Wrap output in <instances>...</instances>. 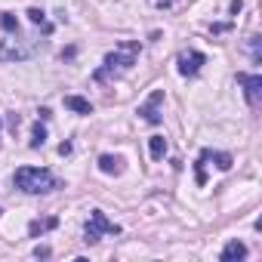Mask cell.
<instances>
[{
    "mask_svg": "<svg viewBox=\"0 0 262 262\" xmlns=\"http://www.w3.org/2000/svg\"><path fill=\"white\" fill-rule=\"evenodd\" d=\"M237 83L244 86L247 102L256 108V105H259V96H262V77H259V74H244V71H241V74H237Z\"/></svg>",
    "mask_w": 262,
    "mask_h": 262,
    "instance_id": "cell-6",
    "label": "cell"
},
{
    "mask_svg": "<svg viewBox=\"0 0 262 262\" xmlns=\"http://www.w3.org/2000/svg\"><path fill=\"white\" fill-rule=\"evenodd\" d=\"M219 259H222V262H234V259H237V262H241V259H247V247H244V244H241V241H228V244H225V250H222V256H219Z\"/></svg>",
    "mask_w": 262,
    "mask_h": 262,
    "instance_id": "cell-9",
    "label": "cell"
},
{
    "mask_svg": "<svg viewBox=\"0 0 262 262\" xmlns=\"http://www.w3.org/2000/svg\"><path fill=\"white\" fill-rule=\"evenodd\" d=\"M13 182L25 194H50V191L59 188V179L50 170H43V167H19L16 176H13Z\"/></svg>",
    "mask_w": 262,
    "mask_h": 262,
    "instance_id": "cell-2",
    "label": "cell"
},
{
    "mask_svg": "<svg viewBox=\"0 0 262 262\" xmlns=\"http://www.w3.org/2000/svg\"><path fill=\"white\" fill-rule=\"evenodd\" d=\"M148 148H151V158L161 161V158L167 155V139H164V136H151V139H148Z\"/></svg>",
    "mask_w": 262,
    "mask_h": 262,
    "instance_id": "cell-13",
    "label": "cell"
},
{
    "mask_svg": "<svg viewBox=\"0 0 262 262\" xmlns=\"http://www.w3.org/2000/svg\"><path fill=\"white\" fill-rule=\"evenodd\" d=\"M0 25H4V31H10V34H13V31L19 34V19H16L13 13H0Z\"/></svg>",
    "mask_w": 262,
    "mask_h": 262,
    "instance_id": "cell-15",
    "label": "cell"
},
{
    "mask_svg": "<svg viewBox=\"0 0 262 262\" xmlns=\"http://www.w3.org/2000/svg\"><path fill=\"white\" fill-rule=\"evenodd\" d=\"M34 256H37V259H47V256H50V247H37Z\"/></svg>",
    "mask_w": 262,
    "mask_h": 262,
    "instance_id": "cell-20",
    "label": "cell"
},
{
    "mask_svg": "<svg viewBox=\"0 0 262 262\" xmlns=\"http://www.w3.org/2000/svg\"><path fill=\"white\" fill-rule=\"evenodd\" d=\"M28 19H31L34 25H43V31H47V34L53 31V28L47 25V16H43V10H37V7H31V10H28Z\"/></svg>",
    "mask_w": 262,
    "mask_h": 262,
    "instance_id": "cell-16",
    "label": "cell"
},
{
    "mask_svg": "<svg viewBox=\"0 0 262 262\" xmlns=\"http://www.w3.org/2000/svg\"><path fill=\"white\" fill-rule=\"evenodd\" d=\"M250 50H253V62H262V53H259V37H256V34L250 37Z\"/></svg>",
    "mask_w": 262,
    "mask_h": 262,
    "instance_id": "cell-18",
    "label": "cell"
},
{
    "mask_svg": "<svg viewBox=\"0 0 262 262\" xmlns=\"http://www.w3.org/2000/svg\"><path fill=\"white\" fill-rule=\"evenodd\" d=\"M0 126H4V120H0Z\"/></svg>",
    "mask_w": 262,
    "mask_h": 262,
    "instance_id": "cell-23",
    "label": "cell"
},
{
    "mask_svg": "<svg viewBox=\"0 0 262 262\" xmlns=\"http://www.w3.org/2000/svg\"><path fill=\"white\" fill-rule=\"evenodd\" d=\"M139 50H142V43H139V40H123V43H120L114 53H108V56H105V62H102V68H96L93 80L105 83L108 77H117L120 71L133 68V65H136V56H139Z\"/></svg>",
    "mask_w": 262,
    "mask_h": 262,
    "instance_id": "cell-1",
    "label": "cell"
},
{
    "mask_svg": "<svg viewBox=\"0 0 262 262\" xmlns=\"http://www.w3.org/2000/svg\"><path fill=\"white\" fill-rule=\"evenodd\" d=\"M161 102H164V90H155V93L148 96V102H145V105L139 108V114H142V117H145L148 123H155V126H158V123L164 120V117H161V111H158V105H161Z\"/></svg>",
    "mask_w": 262,
    "mask_h": 262,
    "instance_id": "cell-7",
    "label": "cell"
},
{
    "mask_svg": "<svg viewBox=\"0 0 262 262\" xmlns=\"http://www.w3.org/2000/svg\"><path fill=\"white\" fill-rule=\"evenodd\" d=\"M43 142H47V126L37 120V123H34V133H31V142H28V145H31V148H40Z\"/></svg>",
    "mask_w": 262,
    "mask_h": 262,
    "instance_id": "cell-14",
    "label": "cell"
},
{
    "mask_svg": "<svg viewBox=\"0 0 262 262\" xmlns=\"http://www.w3.org/2000/svg\"><path fill=\"white\" fill-rule=\"evenodd\" d=\"M210 31H213V34H225V31H228V25H213Z\"/></svg>",
    "mask_w": 262,
    "mask_h": 262,
    "instance_id": "cell-22",
    "label": "cell"
},
{
    "mask_svg": "<svg viewBox=\"0 0 262 262\" xmlns=\"http://www.w3.org/2000/svg\"><path fill=\"white\" fill-rule=\"evenodd\" d=\"M65 108H71L77 114H93V105L86 99H80V96H65Z\"/></svg>",
    "mask_w": 262,
    "mask_h": 262,
    "instance_id": "cell-12",
    "label": "cell"
},
{
    "mask_svg": "<svg viewBox=\"0 0 262 262\" xmlns=\"http://www.w3.org/2000/svg\"><path fill=\"white\" fill-rule=\"evenodd\" d=\"M59 225V219L56 216H50V219H34L31 225H28V234L31 237H37V234H43V231H50V228H56Z\"/></svg>",
    "mask_w": 262,
    "mask_h": 262,
    "instance_id": "cell-11",
    "label": "cell"
},
{
    "mask_svg": "<svg viewBox=\"0 0 262 262\" xmlns=\"http://www.w3.org/2000/svg\"><path fill=\"white\" fill-rule=\"evenodd\" d=\"M99 170L108 173V176H120L123 173V158L120 155H102L99 158Z\"/></svg>",
    "mask_w": 262,
    "mask_h": 262,
    "instance_id": "cell-8",
    "label": "cell"
},
{
    "mask_svg": "<svg viewBox=\"0 0 262 262\" xmlns=\"http://www.w3.org/2000/svg\"><path fill=\"white\" fill-rule=\"evenodd\" d=\"M228 10H231V16H237V13L244 10V0H231V7H228Z\"/></svg>",
    "mask_w": 262,
    "mask_h": 262,
    "instance_id": "cell-19",
    "label": "cell"
},
{
    "mask_svg": "<svg viewBox=\"0 0 262 262\" xmlns=\"http://www.w3.org/2000/svg\"><path fill=\"white\" fill-rule=\"evenodd\" d=\"M194 176H198V185H207V173H204V158H198V164H194Z\"/></svg>",
    "mask_w": 262,
    "mask_h": 262,
    "instance_id": "cell-17",
    "label": "cell"
},
{
    "mask_svg": "<svg viewBox=\"0 0 262 262\" xmlns=\"http://www.w3.org/2000/svg\"><path fill=\"white\" fill-rule=\"evenodd\" d=\"M201 158L204 161H213L219 170H231V155H225V151H210L207 148V151H201Z\"/></svg>",
    "mask_w": 262,
    "mask_h": 262,
    "instance_id": "cell-10",
    "label": "cell"
},
{
    "mask_svg": "<svg viewBox=\"0 0 262 262\" xmlns=\"http://www.w3.org/2000/svg\"><path fill=\"white\" fill-rule=\"evenodd\" d=\"M34 50H37V40H31V43L4 40V43H0V62H25V59L34 56Z\"/></svg>",
    "mask_w": 262,
    "mask_h": 262,
    "instance_id": "cell-4",
    "label": "cell"
},
{
    "mask_svg": "<svg viewBox=\"0 0 262 262\" xmlns=\"http://www.w3.org/2000/svg\"><path fill=\"white\" fill-rule=\"evenodd\" d=\"M59 155H62V158L71 155V142H62V145H59Z\"/></svg>",
    "mask_w": 262,
    "mask_h": 262,
    "instance_id": "cell-21",
    "label": "cell"
},
{
    "mask_svg": "<svg viewBox=\"0 0 262 262\" xmlns=\"http://www.w3.org/2000/svg\"><path fill=\"white\" fill-rule=\"evenodd\" d=\"M102 234H120V225L111 222L102 210H93L90 219H86V228H83V241H86V244H96Z\"/></svg>",
    "mask_w": 262,
    "mask_h": 262,
    "instance_id": "cell-3",
    "label": "cell"
},
{
    "mask_svg": "<svg viewBox=\"0 0 262 262\" xmlns=\"http://www.w3.org/2000/svg\"><path fill=\"white\" fill-rule=\"evenodd\" d=\"M204 62H207V56H204V53L188 50V53H182V56H179V62H176V65H179V74H182V77H194V74L201 71V65H204Z\"/></svg>",
    "mask_w": 262,
    "mask_h": 262,
    "instance_id": "cell-5",
    "label": "cell"
}]
</instances>
